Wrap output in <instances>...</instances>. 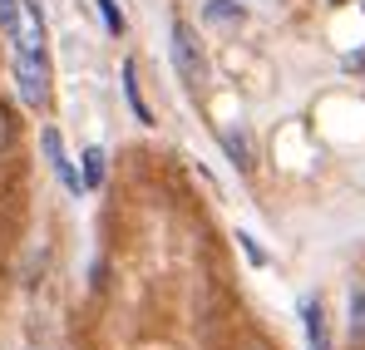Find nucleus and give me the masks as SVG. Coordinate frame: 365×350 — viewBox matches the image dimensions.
I'll use <instances>...</instances> for the list:
<instances>
[{
    "mask_svg": "<svg viewBox=\"0 0 365 350\" xmlns=\"http://www.w3.org/2000/svg\"><path fill=\"white\" fill-rule=\"evenodd\" d=\"M302 311H306V331H311V346L321 350V346H326V321H321V301H306Z\"/></svg>",
    "mask_w": 365,
    "mask_h": 350,
    "instance_id": "nucleus-5",
    "label": "nucleus"
},
{
    "mask_svg": "<svg viewBox=\"0 0 365 350\" xmlns=\"http://www.w3.org/2000/svg\"><path fill=\"white\" fill-rule=\"evenodd\" d=\"M94 5H99V15H104V25H109V35H123V30H128V20H123L119 0H94Z\"/></svg>",
    "mask_w": 365,
    "mask_h": 350,
    "instance_id": "nucleus-9",
    "label": "nucleus"
},
{
    "mask_svg": "<svg viewBox=\"0 0 365 350\" xmlns=\"http://www.w3.org/2000/svg\"><path fill=\"white\" fill-rule=\"evenodd\" d=\"M15 133H20V123H15V109L0 99V153H10V148H15Z\"/></svg>",
    "mask_w": 365,
    "mask_h": 350,
    "instance_id": "nucleus-6",
    "label": "nucleus"
},
{
    "mask_svg": "<svg viewBox=\"0 0 365 350\" xmlns=\"http://www.w3.org/2000/svg\"><path fill=\"white\" fill-rule=\"evenodd\" d=\"M40 143H45V158H50V168H55V177H60V182L69 187V192H79V187H84V177L74 173V163L64 158V143H60V133H55V128H45V133H40Z\"/></svg>",
    "mask_w": 365,
    "mask_h": 350,
    "instance_id": "nucleus-3",
    "label": "nucleus"
},
{
    "mask_svg": "<svg viewBox=\"0 0 365 350\" xmlns=\"http://www.w3.org/2000/svg\"><path fill=\"white\" fill-rule=\"evenodd\" d=\"M15 84H20V99L30 109L50 104V59H45V50H15Z\"/></svg>",
    "mask_w": 365,
    "mask_h": 350,
    "instance_id": "nucleus-1",
    "label": "nucleus"
},
{
    "mask_svg": "<svg viewBox=\"0 0 365 350\" xmlns=\"http://www.w3.org/2000/svg\"><path fill=\"white\" fill-rule=\"evenodd\" d=\"M351 341L365 346V287L351 296Z\"/></svg>",
    "mask_w": 365,
    "mask_h": 350,
    "instance_id": "nucleus-8",
    "label": "nucleus"
},
{
    "mask_svg": "<svg viewBox=\"0 0 365 350\" xmlns=\"http://www.w3.org/2000/svg\"><path fill=\"white\" fill-rule=\"evenodd\" d=\"M222 148H227V158H232L237 168H252V153H247L242 133H222Z\"/></svg>",
    "mask_w": 365,
    "mask_h": 350,
    "instance_id": "nucleus-10",
    "label": "nucleus"
},
{
    "mask_svg": "<svg viewBox=\"0 0 365 350\" xmlns=\"http://www.w3.org/2000/svg\"><path fill=\"white\" fill-rule=\"evenodd\" d=\"M237 242H242V252H247V262H252V267H267V252L257 247V237H252V232H237Z\"/></svg>",
    "mask_w": 365,
    "mask_h": 350,
    "instance_id": "nucleus-12",
    "label": "nucleus"
},
{
    "mask_svg": "<svg viewBox=\"0 0 365 350\" xmlns=\"http://www.w3.org/2000/svg\"><path fill=\"white\" fill-rule=\"evenodd\" d=\"M173 64H178L182 84H197V74H202V55H197V30L178 20L173 25Z\"/></svg>",
    "mask_w": 365,
    "mask_h": 350,
    "instance_id": "nucleus-2",
    "label": "nucleus"
},
{
    "mask_svg": "<svg viewBox=\"0 0 365 350\" xmlns=\"http://www.w3.org/2000/svg\"><path fill=\"white\" fill-rule=\"evenodd\" d=\"M123 99H128V109L138 114V123H153L148 104H143V94H138V64H133V59H123Z\"/></svg>",
    "mask_w": 365,
    "mask_h": 350,
    "instance_id": "nucleus-4",
    "label": "nucleus"
},
{
    "mask_svg": "<svg viewBox=\"0 0 365 350\" xmlns=\"http://www.w3.org/2000/svg\"><path fill=\"white\" fill-rule=\"evenodd\" d=\"M207 20H242L237 0H207Z\"/></svg>",
    "mask_w": 365,
    "mask_h": 350,
    "instance_id": "nucleus-11",
    "label": "nucleus"
},
{
    "mask_svg": "<svg viewBox=\"0 0 365 350\" xmlns=\"http://www.w3.org/2000/svg\"><path fill=\"white\" fill-rule=\"evenodd\" d=\"M104 182V148H84V187Z\"/></svg>",
    "mask_w": 365,
    "mask_h": 350,
    "instance_id": "nucleus-7",
    "label": "nucleus"
}]
</instances>
